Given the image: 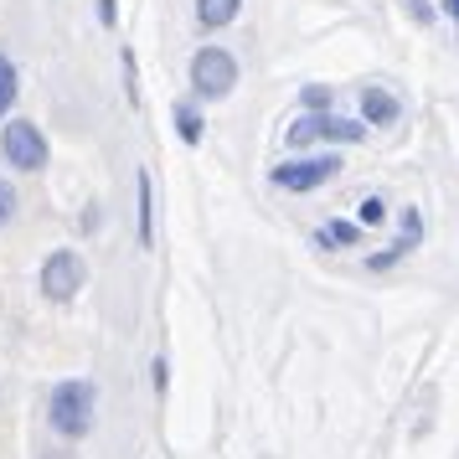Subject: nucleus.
I'll use <instances>...</instances> for the list:
<instances>
[{
	"label": "nucleus",
	"instance_id": "obj_8",
	"mask_svg": "<svg viewBox=\"0 0 459 459\" xmlns=\"http://www.w3.org/2000/svg\"><path fill=\"white\" fill-rule=\"evenodd\" d=\"M238 5L243 0H196V22L207 26V31H222L228 22H238Z\"/></svg>",
	"mask_w": 459,
	"mask_h": 459
},
{
	"label": "nucleus",
	"instance_id": "obj_3",
	"mask_svg": "<svg viewBox=\"0 0 459 459\" xmlns=\"http://www.w3.org/2000/svg\"><path fill=\"white\" fill-rule=\"evenodd\" d=\"M335 170H341V155H305V160L273 166V186L279 191H315V186H325Z\"/></svg>",
	"mask_w": 459,
	"mask_h": 459
},
{
	"label": "nucleus",
	"instance_id": "obj_2",
	"mask_svg": "<svg viewBox=\"0 0 459 459\" xmlns=\"http://www.w3.org/2000/svg\"><path fill=\"white\" fill-rule=\"evenodd\" d=\"M191 83L202 99H228L232 83H238V63H232V52L222 47H202L196 57H191Z\"/></svg>",
	"mask_w": 459,
	"mask_h": 459
},
{
	"label": "nucleus",
	"instance_id": "obj_9",
	"mask_svg": "<svg viewBox=\"0 0 459 459\" xmlns=\"http://www.w3.org/2000/svg\"><path fill=\"white\" fill-rule=\"evenodd\" d=\"M134 186H140V243H155V202H150V176L145 170H140V181H134Z\"/></svg>",
	"mask_w": 459,
	"mask_h": 459
},
{
	"label": "nucleus",
	"instance_id": "obj_7",
	"mask_svg": "<svg viewBox=\"0 0 459 459\" xmlns=\"http://www.w3.org/2000/svg\"><path fill=\"white\" fill-rule=\"evenodd\" d=\"M361 114H367V125H393L397 119V99L393 93H382V88H361Z\"/></svg>",
	"mask_w": 459,
	"mask_h": 459
},
{
	"label": "nucleus",
	"instance_id": "obj_13",
	"mask_svg": "<svg viewBox=\"0 0 459 459\" xmlns=\"http://www.w3.org/2000/svg\"><path fill=\"white\" fill-rule=\"evenodd\" d=\"M382 217H387V207H382V196H367V202H361V228H377Z\"/></svg>",
	"mask_w": 459,
	"mask_h": 459
},
{
	"label": "nucleus",
	"instance_id": "obj_12",
	"mask_svg": "<svg viewBox=\"0 0 459 459\" xmlns=\"http://www.w3.org/2000/svg\"><path fill=\"white\" fill-rule=\"evenodd\" d=\"M11 104H16V67L0 57V114H5Z\"/></svg>",
	"mask_w": 459,
	"mask_h": 459
},
{
	"label": "nucleus",
	"instance_id": "obj_11",
	"mask_svg": "<svg viewBox=\"0 0 459 459\" xmlns=\"http://www.w3.org/2000/svg\"><path fill=\"white\" fill-rule=\"evenodd\" d=\"M170 114H176V129H181V140H186V145H196V140H202V114H196L191 104H176Z\"/></svg>",
	"mask_w": 459,
	"mask_h": 459
},
{
	"label": "nucleus",
	"instance_id": "obj_1",
	"mask_svg": "<svg viewBox=\"0 0 459 459\" xmlns=\"http://www.w3.org/2000/svg\"><path fill=\"white\" fill-rule=\"evenodd\" d=\"M52 429L63 438H83L93 429V382H83V377L57 382V393H52Z\"/></svg>",
	"mask_w": 459,
	"mask_h": 459
},
{
	"label": "nucleus",
	"instance_id": "obj_10",
	"mask_svg": "<svg viewBox=\"0 0 459 459\" xmlns=\"http://www.w3.org/2000/svg\"><path fill=\"white\" fill-rule=\"evenodd\" d=\"M356 243V222H325L315 232V248H351Z\"/></svg>",
	"mask_w": 459,
	"mask_h": 459
},
{
	"label": "nucleus",
	"instance_id": "obj_5",
	"mask_svg": "<svg viewBox=\"0 0 459 459\" xmlns=\"http://www.w3.org/2000/svg\"><path fill=\"white\" fill-rule=\"evenodd\" d=\"M42 290H47V299H57V305H63V299H73V294L83 290V258H78V253H52V258H47L42 264Z\"/></svg>",
	"mask_w": 459,
	"mask_h": 459
},
{
	"label": "nucleus",
	"instance_id": "obj_4",
	"mask_svg": "<svg viewBox=\"0 0 459 459\" xmlns=\"http://www.w3.org/2000/svg\"><path fill=\"white\" fill-rule=\"evenodd\" d=\"M0 150H5V160L16 170H42L47 166V140L37 125H26V119H16V125H5V134H0Z\"/></svg>",
	"mask_w": 459,
	"mask_h": 459
},
{
	"label": "nucleus",
	"instance_id": "obj_15",
	"mask_svg": "<svg viewBox=\"0 0 459 459\" xmlns=\"http://www.w3.org/2000/svg\"><path fill=\"white\" fill-rule=\"evenodd\" d=\"M444 11H449V16H455V26H459V0H444Z\"/></svg>",
	"mask_w": 459,
	"mask_h": 459
},
{
	"label": "nucleus",
	"instance_id": "obj_6",
	"mask_svg": "<svg viewBox=\"0 0 459 459\" xmlns=\"http://www.w3.org/2000/svg\"><path fill=\"white\" fill-rule=\"evenodd\" d=\"M418 238H423V217H418V212H408V228H403V238H397L387 253H377L372 269H387V264H397L403 253H413V248H418Z\"/></svg>",
	"mask_w": 459,
	"mask_h": 459
},
{
	"label": "nucleus",
	"instance_id": "obj_14",
	"mask_svg": "<svg viewBox=\"0 0 459 459\" xmlns=\"http://www.w3.org/2000/svg\"><path fill=\"white\" fill-rule=\"evenodd\" d=\"M11 212H16V191H11V181L0 176V228L11 222Z\"/></svg>",
	"mask_w": 459,
	"mask_h": 459
}]
</instances>
